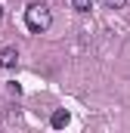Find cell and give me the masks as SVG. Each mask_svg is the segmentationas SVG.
I'll return each instance as SVG.
<instances>
[{
  "label": "cell",
  "instance_id": "cell-7",
  "mask_svg": "<svg viewBox=\"0 0 130 133\" xmlns=\"http://www.w3.org/2000/svg\"><path fill=\"white\" fill-rule=\"evenodd\" d=\"M0 19H3V3H0Z\"/></svg>",
  "mask_w": 130,
  "mask_h": 133
},
{
  "label": "cell",
  "instance_id": "cell-1",
  "mask_svg": "<svg viewBox=\"0 0 130 133\" xmlns=\"http://www.w3.org/2000/svg\"><path fill=\"white\" fill-rule=\"evenodd\" d=\"M25 25H28V31L43 34L50 25H53V12H50V6H43V3H31V6L25 9Z\"/></svg>",
  "mask_w": 130,
  "mask_h": 133
},
{
  "label": "cell",
  "instance_id": "cell-3",
  "mask_svg": "<svg viewBox=\"0 0 130 133\" xmlns=\"http://www.w3.org/2000/svg\"><path fill=\"white\" fill-rule=\"evenodd\" d=\"M50 124H53L56 130H59V127H65V124H68V111H65V108H56V111L50 115Z\"/></svg>",
  "mask_w": 130,
  "mask_h": 133
},
{
  "label": "cell",
  "instance_id": "cell-2",
  "mask_svg": "<svg viewBox=\"0 0 130 133\" xmlns=\"http://www.w3.org/2000/svg\"><path fill=\"white\" fill-rule=\"evenodd\" d=\"M16 65H19V53H16L12 46H3V50H0V68L9 71V68H16Z\"/></svg>",
  "mask_w": 130,
  "mask_h": 133
},
{
  "label": "cell",
  "instance_id": "cell-5",
  "mask_svg": "<svg viewBox=\"0 0 130 133\" xmlns=\"http://www.w3.org/2000/svg\"><path fill=\"white\" fill-rule=\"evenodd\" d=\"M105 3V9H124L127 6V0H102Z\"/></svg>",
  "mask_w": 130,
  "mask_h": 133
},
{
  "label": "cell",
  "instance_id": "cell-6",
  "mask_svg": "<svg viewBox=\"0 0 130 133\" xmlns=\"http://www.w3.org/2000/svg\"><path fill=\"white\" fill-rule=\"evenodd\" d=\"M6 90H9V96H22V87H19L16 81H9V84H6Z\"/></svg>",
  "mask_w": 130,
  "mask_h": 133
},
{
  "label": "cell",
  "instance_id": "cell-4",
  "mask_svg": "<svg viewBox=\"0 0 130 133\" xmlns=\"http://www.w3.org/2000/svg\"><path fill=\"white\" fill-rule=\"evenodd\" d=\"M71 6H74L77 12H90V9H93V0H71Z\"/></svg>",
  "mask_w": 130,
  "mask_h": 133
}]
</instances>
